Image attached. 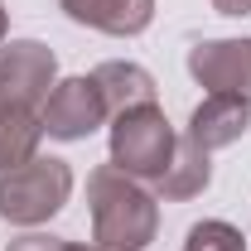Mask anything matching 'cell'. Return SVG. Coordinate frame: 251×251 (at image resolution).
<instances>
[{
	"mask_svg": "<svg viewBox=\"0 0 251 251\" xmlns=\"http://www.w3.org/2000/svg\"><path fill=\"white\" fill-rule=\"evenodd\" d=\"M92 203V242L106 251H145L159 232V208L140 188V179L121 174L116 164H101L87 179Z\"/></svg>",
	"mask_w": 251,
	"mask_h": 251,
	"instance_id": "obj_1",
	"label": "cell"
},
{
	"mask_svg": "<svg viewBox=\"0 0 251 251\" xmlns=\"http://www.w3.org/2000/svg\"><path fill=\"white\" fill-rule=\"evenodd\" d=\"M68 193H73V169L63 159H53V155L49 159L34 155L29 164L0 174V218L20 222V227L49 222L68 203Z\"/></svg>",
	"mask_w": 251,
	"mask_h": 251,
	"instance_id": "obj_2",
	"label": "cell"
},
{
	"mask_svg": "<svg viewBox=\"0 0 251 251\" xmlns=\"http://www.w3.org/2000/svg\"><path fill=\"white\" fill-rule=\"evenodd\" d=\"M174 126L164 121L159 106H135V111H121L116 126H111V164L130 174V179H145V184H159L169 159H174Z\"/></svg>",
	"mask_w": 251,
	"mask_h": 251,
	"instance_id": "obj_3",
	"label": "cell"
},
{
	"mask_svg": "<svg viewBox=\"0 0 251 251\" xmlns=\"http://www.w3.org/2000/svg\"><path fill=\"white\" fill-rule=\"evenodd\" d=\"M111 111H106V101H101L92 77H68V82H58L49 92V101H44V111H39L44 135H53V140H82Z\"/></svg>",
	"mask_w": 251,
	"mask_h": 251,
	"instance_id": "obj_4",
	"label": "cell"
},
{
	"mask_svg": "<svg viewBox=\"0 0 251 251\" xmlns=\"http://www.w3.org/2000/svg\"><path fill=\"white\" fill-rule=\"evenodd\" d=\"M53 77H58V58L39 39H15L0 53V97H10L20 106L49 101V87H58Z\"/></svg>",
	"mask_w": 251,
	"mask_h": 251,
	"instance_id": "obj_5",
	"label": "cell"
},
{
	"mask_svg": "<svg viewBox=\"0 0 251 251\" xmlns=\"http://www.w3.org/2000/svg\"><path fill=\"white\" fill-rule=\"evenodd\" d=\"M188 73L208 92H251V39H208L188 53Z\"/></svg>",
	"mask_w": 251,
	"mask_h": 251,
	"instance_id": "obj_6",
	"label": "cell"
},
{
	"mask_svg": "<svg viewBox=\"0 0 251 251\" xmlns=\"http://www.w3.org/2000/svg\"><path fill=\"white\" fill-rule=\"evenodd\" d=\"M251 126V97L247 92H208L193 106V121H188V140L203 145L208 155L242 140Z\"/></svg>",
	"mask_w": 251,
	"mask_h": 251,
	"instance_id": "obj_7",
	"label": "cell"
},
{
	"mask_svg": "<svg viewBox=\"0 0 251 251\" xmlns=\"http://www.w3.org/2000/svg\"><path fill=\"white\" fill-rule=\"evenodd\" d=\"M58 5L68 10V20L116 39H130L155 20V0H58Z\"/></svg>",
	"mask_w": 251,
	"mask_h": 251,
	"instance_id": "obj_8",
	"label": "cell"
},
{
	"mask_svg": "<svg viewBox=\"0 0 251 251\" xmlns=\"http://www.w3.org/2000/svg\"><path fill=\"white\" fill-rule=\"evenodd\" d=\"M92 82H97V92H101L111 116L135 111V106H155V77L140 63H101L92 73Z\"/></svg>",
	"mask_w": 251,
	"mask_h": 251,
	"instance_id": "obj_9",
	"label": "cell"
},
{
	"mask_svg": "<svg viewBox=\"0 0 251 251\" xmlns=\"http://www.w3.org/2000/svg\"><path fill=\"white\" fill-rule=\"evenodd\" d=\"M39 140H44V121H39V111L10 101V97H0V174L29 164V159L39 155Z\"/></svg>",
	"mask_w": 251,
	"mask_h": 251,
	"instance_id": "obj_10",
	"label": "cell"
},
{
	"mask_svg": "<svg viewBox=\"0 0 251 251\" xmlns=\"http://www.w3.org/2000/svg\"><path fill=\"white\" fill-rule=\"evenodd\" d=\"M208 179H213V164H208V150L203 145H193V140H179L174 145V159H169V169H164V179H159V193L164 198H193V193H203L208 188Z\"/></svg>",
	"mask_w": 251,
	"mask_h": 251,
	"instance_id": "obj_11",
	"label": "cell"
},
{
	"mask_svg": "<svg viewBox=\"0 0 251 251\" xmlns=\"http://www.w3.org/2000/svg\"><path fill=\"white\" fill-rule=\"evenodd\" d=\"M184 251H247V237H242L232 222L213 218V222H198V227L188 232Z\"/></svg>",
	"mask_w": 251,
	"mask_h": 251,
	"instance_id": "obj_12",
	"label": "cell"
},
{
	"mask_svg": "<svg viewBox=\"0 0 251 251\" xmlns=\"http://www.w3.org/2000/svg\"><path fill=\"white\" fill-rule=\"evenodd\" d=\"M5 251H68L63 237H44V232H29V237H15Z\"/></svg>",
	"mask_w": 251,
	"mask_h": 251,
	"instance_id": "obj_13",
	"label": "cell"
},
{
	"mask_svg": "<svg viewBox=\"0 0 251 251\" xmlns=\"http://www.w3.org/2000/svg\"><path fill=\"white\" fill-rule=\"evenodd\" d=\"M218 15H251V0H213Z\"/></svg>",
	"mask_w": 251,
	"mask_h": 251,
	"instance_id": "obj_14",
	"label": "cell"
},
{
	"mask_svg": "<svg viewBox=\"0 0 251 251\" xmlns=\"http://www.w3.org/2000/svg\"><path fill=\"white\" fill-rule=\"evenodd\" d=\"M68 251H106V247H97V242L92 247H87V242H68Z\"/></svg>",
	"mask_w": 251,
	"mask_h": 251,
	"instance_id": "obj_15",
	"label": "cell"
},
{
	"mask_svg": "<svg viewBox=\"0 0 251 251\" xmlns=\"http://www.w3.org/2000/svg\"><path fill=\"white\" fill-rule=\"evenodd\" d=\"M0 39H5V5H0Z\"/></svg>",
	"mask_w": 251,
	"mask_h": 251,
	"instance_id": "obj_16",
	"label": "cell"
}]
</instances>
